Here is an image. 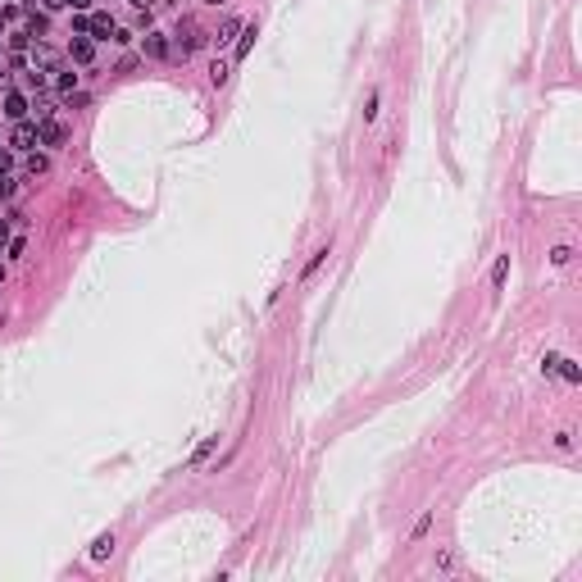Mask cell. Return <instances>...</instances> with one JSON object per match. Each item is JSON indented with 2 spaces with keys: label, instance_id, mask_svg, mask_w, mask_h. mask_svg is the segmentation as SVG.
Listing matches in <instances>:
<instances>
[{
  "label": "cell",
  "instance_id": "1",
  "mask_svg": "<svg viewBox=\"0 0 582 582\" xmlns=\"http://www.w3.org/2000/svg\"><path fill=\"white\" fill-rule=\"evenodd\" d=\"M214 5H218V0H214Z\"/></svg>",
  "mask_w": 582,
  "mask_h": 582
}]
</instances>
